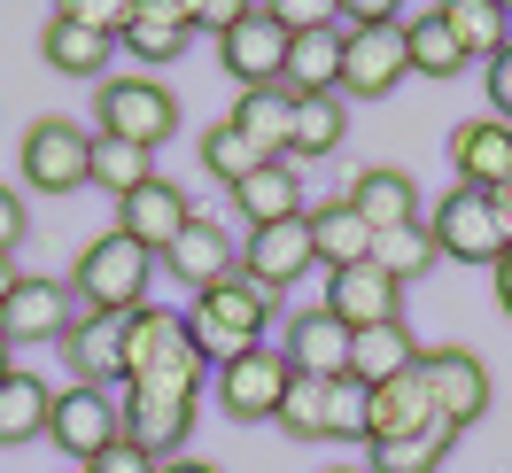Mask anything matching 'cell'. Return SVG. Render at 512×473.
Returning <instances> with one entry per match:
<instances>
[{
  "instance_id": "cell-2",
  "label": "cell",
  "mask_w": 512,
  "mask_h": 473,
  "mask_svg": "<svg viewBox=\"0 0 512 473\" xmlns=\"http://www.w3.org/2000/svg\"><path fill=\"white\" fill-rule=\"evenodd\" d=\"M148 280H156V256L140 249V241H125L117 225H109L101 241H86L78 264H70V295H78V311H109V318L148 311Z\"/></svg>"
},
{
  "instance_id": "cell-7",
  "label": "cell",
  "mask_w": 512,
  "mask_h": 473,
  "mask_svg": "<svg viewBox=\"0 0 512 473\" xmlns=\"http://www.w3.org/2000/svg\"><path fill=\"white\" fill-rule=\"evenodd\" d=\"M24 187L32 194H78L94 187V132L70 117H39L24 132Z\"/></svg>"
},
{
  "instance_id": "cell-8",
  "label": "cell",
  "mask_w": 512,
  "mask_h": 473,
  "mask_svg": "<svg viewBox=\"0 0 512 473\" xmlns=\"http://www.w3.org/2000/svg\"><path fill=\"white\" fill-rule=\"evenodd\" d=\"M288 380H295V365L280 357V349L264 342V349H249V357H233V365H218V411L225 419H241V427H256V419H280V404H288Z\"/></svg>"
},
{
  "instance_id": "cell-38",
  "label": "cell",
  "mask_w": 512,
  "mask_h": 473,
  "mask_svg": "<svg viewBox=\"0 0 512 473\" xmlns=\"http://www.w3.org/2000/svg\"><path fill=\"white\" fill-rule=\"evenodd\" d=\"M280 427L295 442H326V380H288V404H280Z\"/></svg>"
},
{
  "instance_id": "cell-6",
  "label": "cell",
  "mask_w": 512,
  "mask_h": 473,
  "mask_svg": "<svg viewBox=\"0 0 512 473\" xmlns=\"http://www.w3.org/2000/svg\"><path fill=\"white\" fill-rule=\"evenodd\" d=\"M47 442L78 458V466H94L101 450H117L125 442V404L109 396V388H86V380H70L55 388V419H47Z\"/></svg>"
},
{
  "instance_id": "cell-15",
  "label": "cell",
  "mask_w": 512,
  "mask_h": 473,
  "mask_svg": "<svg viewBox=\"0 0 512 473\" xmlns=\"http://www.w3.org/2000/svg\"><path fill=\"white\" fill-rule=\"evenodd\" d=\"M156 264H163V272H171L179 287H194V295H202V287H218V280H233V272H241V241H233L225 225L194 218L187 233H179V241L156 256Z\"/></svg>"
},
{
  "instance_id": "cell-21",
  "label": "cell",
  "mask_w": 512,
  "mask_h": 473,
  "mask_svg": "<svg viewBox=\"0 0 512 473\" xmlns=\"http://www.w3.org/2000/svg\"><path fill=\"white\" fill-rule=\"evenodd\" d=\"M63 357H70V380H86V388H109V380H125V318H109V311H78V326L63 334Z\"/></svg>"
},
{
  "instance_id": "cell-40",
  "label": "cell",
  "mask_w": 512,
  "mask_h": 473,
  "mask_svg": "<svg viewBox=\"0 0 512 473\" xmlns=\"http://www.w3.org/2000/svg\"><path fill=\"white\" fill-rule=\"evenodd\" d=\"M241 16H249V8H233V0H194V32H218L225 39Z\"/></svg>"
},
{
  "instance_id": "cell-19",
  "label": "cell",
  "mask_w": 512,
  "mask_h": 473,
  "mask_svg": "<svg viewBox=\"0 0 512 473\" xmlns=\"http://www.w3.org/2000/svg\"><path fill=\"white\" fill-rule=\"evenodd\" d=\"M187 225H194V210H187V194L171 187V179H148L140 194H125V202H117V233H125V241H140L148 256H163L179 233H187Z\"/></svg>"
},
{
  "instance_id": "cell-4",
  "label": "cell",
  "mask_w": 512,
  "mask_h": 473,
  "mask_svg": "<svg viewBox=\"0 0 512 473\" xmlns=\"http://www.w3.org/2000/svg\"><path fill=\"white\" fill-rule=\"evenodd\" d=\"M427 233H435V256H450V264H489V272H497L505 249H512V210H505V194L450 187L443 202H435Z\"/></svg>"
},
{
  "instance_id": "cell-9",
  "label": "cell",
  "mask_w": 512,
  "mask_h": 473,
  "mask_svg": "<svg viewBox=\"0 0 512 473\" xmlns=\"http://www.w3.org/2000/svg\"><path fill=\"white\" fill-rule=\"evenodd\" d=\"M288 47L295 39L280 32V16H272V8H249V16L218 39V63H225V78H233L241 94H264V86L288 78Z\"/></svg>"
},
{
  "instance_id": "cell-12",
  "label": "cell",
  "mask_w": 512,
  "mask_h": 473,
  "mask_svg": "<svg viewBox=\"0 0 512 473\" xmlns=\"http://www.w3.org/2000/svg\"><path fill=\"white\" fill-rule=\"evenodd\" d=\"M419 380L435 396V419L458 427V435L489 411V365H481L474 349H419Z\"/></svg>"
},
{
  "instance_id": "cell-28",
  "label": "cell",
  "mask_w": 512,
  "mask_h": 473,
  "mask_svg": "<svg viewBox=\"0 0 512 473\" xmlns=\"http://www.w3.org/2000/svg\"><path fill=\"white\" fill-rule=\"evenodd\" d=\"M303 218H311V249H319L326 272H350V264L373 256V225L357 218L350 202H319V210H303Z\"/></svg>"
},
{
  "instance_id": "cell-49",
  "label": "cell",
  "mask_w": 512,
  "mask_h": 473,
  "mask_svg": "<svg viewBox=\"0 0 512 473\" xmlns=\"http://www.w3.org/2000/svg\"><path fill=\"white\" fill-rule=\"evenodd\" d=\"M505 210H512V187H505Z\"/></svg>"
},
{
  "instance_id": "cell-31",
  "label": "cell",
  "mask_w": 512,
  "mask_h": 473,
  "mask_svg": "<svg viewBox=\"0 0 512 473\" xmlns=\"http://www.w3.org/2000/svg\"><path fill=\"white\" fill-rule=\"evenodd\" d=\"M443 24H450V39L466 47V63H497L505 55V0H443Z\"/></svg>"
},
{
  "instance_id": "cell-14",
  "label": "cell",
  "mask_w": 512,
  "mask_h": 473,
  "mask_svg": "<svg viewBox=\"0 0 512 473\" xmlns=\"http://www.w3.org/2000/svg\"><path fill=\"white\" fill-rule=\"evenodd\" d=\"M450 163H458V187L505 194L512 187V125L505 117H466L450 132Z\"/></svg>"
},
{
  "instance_id": "cell-3",
  "label": "cell",
  "mask_w": 512,
  "mask_h": 473,
  "mask_svg": "<svg viewBox=\"0 0 512 473\" xmlns=\"http://www.w3.org/2000/svg\"><path fill=\"white\" fill-rule=\"evenodd\" d=\"M194 342H202V357H218V365H233V357H249V349H264V326H272V295L264 287H249L241 272L218 287H202L194 295Z\"/></svg>"
},
{
  "instance_id": "cell-17",
  "label": "cell",
  "mask_w": 512,
  "mask_h": 473,
  "mask_svg": "<svg viewBox=\"0 0 512 473\" xmlns=\"http://www.w3.org/2000/svg\"><path fill=\"white\" fill-rule=\"evenodd\" d=\"M280 357H288L303 380H342L350 373V326L326 311V303L319 311H295L288 334H280Z\"/></svg>"
},
{
  "instance_id": "cell-16",
  "label": "cell",
  "mask_w": 512,
  "mask_h": 473,
  "mask_svg": "<svg viewBox=\"0 0 512 473\" xmlns=\"http://www.w3.org/2000/svg\"><path fill=\"white\" fill-rule=\"evenodd\" d=\"M326 311L342 318L350 334H365V326H388V318H404V287H396L381 264L365 256V264H350V272H334V280H326Z\"/></svg>"
},
{
  "instance_id": "cell-35",
  "label": "cell",
  "mask_w": 512,
  "mask_h": 473,
  "mask_svg": "<svg viewBox=\"0 0 512 473\" xmlns=\"http://www.w3.org/2000/svg\"><path fill=\"white\" fill-rule=\"evenodd\" d=\"M373 264H381L396 287L419 280V272L435 264V233H427V218H419V225H396V233H373Z\"/></svg>"
},
{
  "instance_id": "cell-20",
  "label": "cell",
  "mask_w": 512,
  "mask_h": 473,
  "mask_svg": "<svg viewBox=\"0 0 512 473\" xmlns=\"http://www.w3.org/2000/svg\"><path fill=\"white\" fill-rule=\"evenodd\" d=\"M39 55L63 70V78H94V86H101L109 63H117V39L94 32L78 8H55V16H47V39H39Z\"/></svg>"
},
{
  "instance_id": "cell-41",
  "label": "cell",
  "mask_w": 512,
  "mask_h": 473,
  "mask_svg": "<svg viewBox=\"0 0 512 473\" xmlns=\"http://www.w3.org/2000/svg\"><path fill=\"white\" fill-rule=\"evenodd\" d=\"M86 473H156V458H148V450H132V442H117V450H101Z\"/></svg>"
},
{
  "instance_id": "cell-30",
  "label": "cell",
  "mask_w": 512,
  "mask_h": 473,
  "mask_svg": "<svg viewBox=\"0 0 512 473\" xmlns=\"http://www.w3.org/2000/svg\"><path fill=\"white\" fill-rule=\"evenodd\" d=\"M350 132V101L342 94H319V101H295V132H288V163H311V156H334Z\"/></svg>"
},
{
  "instance_id": "cell-33",
  "label": "cell",
  "mask_w": 512,
  "mask_h": 473,
  "mask_svg": "<svg viewBox=\"0 0 512 473\" xmlns=\"http://www.w3.org/2000/svg\"><path fill=\"white\" fill-rule=\"evenodd\" d=\"M458 450V427H427V435H404V442H373V466L365 473H443V458Z\"/></svg>"
},
{
  "instance_id": "cell-26",
  "label": "cell",
  "mask_w": 512,
  "mask_h": 473,
  "mask_svg": "<svg viewBox=\"0 0 512 473\" xmlns=\"http://www.w3.org/2000/svg\"><path fill=\"white\" fill-rule=\"evenodd\" d=\"M225 125L249 140L256 156H272V163H288V132H295V94L288 86H264V94H241L233 101V117Z\"/></svg>"
},
{
  "instance_id": "cell-22",
  "label": "cell",
  "mask_w": 512,
  "mask_h": 473,
  "mask_svg": "<svg viewBox=\"0 0 512 473\" xmlns=\"http://www.w3.org/2000/svg\"><path fill=\"white\" fill-rule=\"evenodd\" d=\"M350 202L357 218L373 225V233H396V225H419V187H412V171H396V163H365L350 179Z\"/></svg>"
},
{
  "instance_id": "cell-11",
  "label": "cell",
  "mask_w": 512,
  "mask_h": 473,
  "mask_svg": "<svg viewBox=\"0 0 512 473\" xmlns=\"http://www.w3.org/2000/svg\"><path fill=\"white\" fill-rule=\"evenodd\" d=\"M70 326H78V295H70V280H47V272H24L16 295L0 303V342H8V349L63 342Z\"/></svg>"
},
{
  "instance_id": "cell-5",
  "label": "cell",
  "mask_w": 512,
  "mask_h": 473,
  "mask_svg": "<svg viewBox=\"0 0 512 473\" xmlns=\"http://www.w3.org/2000/svg\"><path fill=\"white\" fill-rule=\"evenodd\" d=\"M94 125H101V140H132V148L156 156L163 140L179 132V94H171L163 78H148V70L101 78V86H94Z\"/></svg>"
},
{
  "instance_id": "cell-10",
  "label": "cell",
  "mask_w": 512,
  "mask_h": 473,
  "mask_svg": "<svg viewBox=\"0 0 512 473\" xmlns=\"http://www.w3.org/2000/svg\"><path fill=\"white\" fill-rule=\"evenodd\" d=\"M404 78H412L404 24H381V32H342V101H388Z\"/></svg>"
},
{
  "instance_id": "cell-39",
  "label": "cell",
  "mask_w": 512,
  "mask_h": 473,
  "mask_svg": "<svg viewBox=\"0 0 512 473\" xmlns=\"http://www.w3.org/2000/svg\"><path fill=\"white\" fill-rule=\"evenodd\" d=\"M32 233V210H24V194L0 187V256H16V241Z\"/></svg>"
},
{
  "instance_id": "cell-48",
  "label": "cell",
  "mask_w": 512,
  "mask_h": 473,
  "mask_svg": "<svg viewBox=\"0 0 512 473\" xmlns=\"http://www.w3.org/2000/svg\"><path fill=\"white\" fill-rule=\"evenodd\" d=\"M326 473H365V466H326Z\"/></svg>"
},
{
  "instance_id": "cell-25",
  "label": "cell",
  "mask_w": 512,
  "mask_h": 473,
  "mask_svg": "<svg viewBox=\"0 0 512 473\" xmlns=\"http://www.w3.org/2000/svg\"><path fill=\"white\" fill-rule=\"evenodd\" d=\"M233 210H241V225H288L303 218V171L295 163H264V171H249L241 187H233Z\"/></svg>"
},
{
  "instance_id": "cell-45",
  "label": "cell",
  "mask_w": 512,
  "mask_h": 473,
  "mask_svg": "<svg viewBox=\"0 0 512 473\" xmlns=\"http://www.w3.org/2000/svg\"><path fill=\"white\" fill-rule=\"evenodd\" d=\"M156 473H218L210 458H171V466H156Z\"/></svg>"
},
{
  "instance_id": "cell-46",
  "label": "cell",
  "mask_w": 512,
  "mask_h": 473,
  "mask_svg": "<svg viewBox=\"0 0 512 473\" xmlns=\"http://www.w3.org/2000/svg\"><path fill=\"white\" fill-rule=\"evenodd\" d=\"M8 373H16V365H8V342H0V388H8Z\"/></svg>"
},
{
  "instance_id": "cell-44",
  "label": "cell",
  "mask_w": 512,
  "mask_h": 473,
  "mask_svg": "<svg viewBox=\"0 0 512 473\" xmlns=\"http://www.w3.org/2000/svg\"><path fill=\"white\" fill-rule=\"evenodd\" d=\"M16 280H24V272H16V256H0V303L16 295Z\"/></svg>"
},
{
  "instance_id": "cell-32",
  "label": "cell",
  "mask_w": 512,
  "mask_h": 473,
  "mask_svg": "<svg viewBox=\"0 0 512 473\" xmlns=\"http://www.w3.org/2000/svg\"><path fill=\"white\" fill-rule=\"evenodd\" d=\"M404 47H412V78H458V70H466V47L450 39L443 8L412 16V24H404Z\"/></svg>"
},
{
  "instance_id": "cell-47",
  "label": "cell",
  "mask_w": 512,
  "mask_h": 473,
  "mask_svg": "<svg viewBox=\"0 0 512 473\" xmlns=\"http://www.w3.org/2000/svg\"><path fill=\"white\" fill-rule=\"evenodd\" d=\"M505 47H512V0H505Z\"/></svg>"
},
{
  "instance_id": "cell-42",
  "label": "cell",
  "mask_w": 512,
  "mask_h": 473,
  "mask_svg": "<svg viewBox=\"0 0 512 473\" xmlns=\"http://www.w3.org/2000/svg\"><path fill=\"white\" fill-rule=\"evenodd\" d=\"M489 101H497L489 117H505V125H512V47L497 55V63H489Z\"/></svg>"
},
{
  "instance_id": "cell-18",
  "label": "cell",
  "mask_w": 512,
  "mask_h": 473,
  "mask_svg": "<svg viewBox=\"0 0 512 473\" xmlns=\"http://www.w3.org/2000/svg\"><path fill=\"white\" fill-rule=\"evenodd\" d=\"M187 39H194V8H187V0H132L125 39H117V47H125L132 63L163 70V63L187 55Z\"/></svg>"
},
{
  "instance_id": "cell-27",
  "label": "cell",
  "mask_w": 512,
  "mask_h": 473,
  "mask_svg": "<svg viewBox=\"0 0 512 473\" xmlns=\"http://www.w3.org/2000/svg\"><path fill=\"white\" fill-rule=\"evenodd\" d=\"M295 101H319V94H342V24L295 39L288 47V78H280Z\"/></svg>"
},
{
  "instance_id": "cell-23",
  "label": "cell",
  "mask_w": 512,
  "mask_h": 473,
  "mask_svg": "<svg viewBox=\"0 0 512 473\" xmlns=\"http://www.w3.org/2000/svg\"><path fill=\"white\" fill-rule=\"evenodd\" d=\"M427 427H435V396H427L419 365L404 380L373 388V404H365V442H404V435H427Z\"/></svg>"
},
{
  "instance_id": "cell-29",
  "label": "cell",
  "mask_w": 512,
  "mask_h": 473,
  "mask_svg": "<svg viewBox=\"0 0 512 473\" xmlns=\"http://www.w3.org/2000/svg\"><path fill=\"white\" fill-rule=\"evenodd\" d=\"M47 419H55V388L39 373H8V388H0V442L24 450V442L47 435Z\"/></svg>"
},
{
  "instance_id": "cell-13",
  "label": "cell",
  "mask_w": 512,
  "mask_h": 473,
  "mask_svg": "<svg viewBox=\"0 0 512 473\" xmlns=\"http://www.w3.org/2000/svg\"><path fill=\"white\" fill-rule=\"evenodd\" d=\"M319 264V249H311V218H288V225H256L249 241H241V280L264 287V295H280V287H295L303 272Z\"/></svg>"
},
{
  "instance_id": "cell-37",
  "label": "cell",
  "mask_w": 512,
  "mask_h": 473,
  "mask_svg": "<svg viewBox=\"0 0 512 473\" xmlns=\"http://www.w3.org/2000/svg\"><path fill=\"white\" fill-rule=\"evenodd\" d=\"M365 404H373L365 380H326V442H365Z\"/></svg>"
},
{
  "instance_id": "cell-43",
  "label": "cell",
  "mask_w": 512,
  "mask_h": 473,
  "mask_svg": "<svg viewBox=\"0 0 512 473\" xmlns=\"http://www.w3.org/2000/svg\"><path fill=\"white\" fill-rule=\"evenodd\" d=\"M497 303H505V318H512V249H505V264H497Z\"/></svg>"
},
{
  "instance_id": "cell-34",
  "label": "cell",
  "mask_w": 512,
  "mask_h": 473,
  "mask_svg": "<svg viewBox=\"0 0 512 473\" xmlns=\"http://www.w3.org/2000/svg\"><path fill=\"white\" fill-rule=\"evenodd\" d=\"M148 179H156V156H148V148H132V140H101V132H94V187H109L117 202H125V194H140Z\"/></svg>"
},
{
  "instance_id": "cell-36",
  "label": "cell",
  "mask_w": 512,
  "mask_h": 473,
  "mask_svg": "<svg viewBox=\"0 0 512 473\" xmlns=\"http://www.w3.org/2000/svg\"><path fill=\"white\" fill-rule=\"evenodd\" d=\"M264 163H272V156H256V148H249V140H241L233 125H210V132H202V171H210L225 194L241 187L249 171H264Z\"/></svg>"
},
{
  "instance_id": "cell-1",
  "label": "cell",
  "mask_w": 512,
  "mask_h": 473,
  "mask_svg": "<svg viewBox=\"0 0 512 473\" xmlns=\"http://www.w3.org/2000/svg\"><path fill=\"white\" fill-rule=\"evenodd\" d=\"M202 380H210V357L194 342L187 311H148L125 318V396H156V404H194L202 396Z\"/></svg>"
},
{
  "instance_id": "cell-24",
  "label": "cell",
  "mask_w": 512,
  "mask_h": 473,
  "mask_svg": "<svg viewBox=\"0 0 512 473\" xmlns=\"http://www.w3.org/2000/svg\"><path fill=\"white\" fill-rule=\"evenodd\" d=\"M412 365H419V334L404 326V318L350 334V380H365V388H388V380H404Z\"/></svg>"
}]
</instances>
